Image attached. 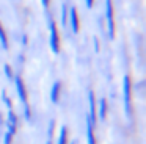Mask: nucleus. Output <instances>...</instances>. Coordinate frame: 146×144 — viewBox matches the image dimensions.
I'll use <instances>...</instances> for the list:
<instances>
[{"mask_svg": "<svg viewBox=\"0 0 146 144\" xmlns=\"http://www.w3.org/2000/svg\"><path fill=\"white\" fill-rule=\"evenodd\" d=\"M2 100H3L5 106H7L8 110H13V102H11L10 96L7 94V91H2Z\"/></svg>", "mask_w": 146, "mask_h": 144, "instance_id": "16", "label": "nucleus"}, {"mask_svg": "<svg viewBox=\"0 0 146 144\" xmlns=\"http://www.w3.org/2000/svg\"><path fill=\"white\" fill-rule=\"evenodd\" d=\"M86 5V8H93V5H94V0H83Z\"/></svg>", "mask_w": 146, "mask_h": 144, "instance_id": "20", "label": "nucleus"}, {"mask_svg": "<svg viewBox=\"0 0 146 144\" xmlns=\"http://www.w3.org/2000/svg\"><path fill=\"white\" fill-rule=\"evenodd\" d=\"M13 138H14V135H11L10 131H5L3 133V144H13Z\"/></svg>", "mask_w": 146, "mask_h": 144, "instance_id": "17", "label": "nucleus"}, {"mask_svg": "<svg viewBox=\"0 0 146 144\" xmlns=\"http://www.w3.org/2000/svg\"><path fill=\"white\" fill-rule=\"evenodd\" d=\"M68 25L71 27V31L74 34H77L80 31V19H79V13H77L76 6L68 8Z\"/></svg>", "mask_w": 146, "mask_h": 144, "instance_id": "4", "label": "nucleus"}, {"mask_svg": "<svg viewBox=\"0 0 146 144\" xmlns=\"http://www.w3.org/2000/svg\"><path fill=\"white\" fill-rule=\"evenodd\" d=\"M3 72H5V77L8 78L10 81H13V78H14V72H13V67H11L10 64H3Z\"/></svg>", "mask_w": 146, "mask_h": 144, "instance_id": "14", "label": "nucleus"}, {"mask_svg": "<svg viewBox=\"0 0 146 144\" xmlns=\"http://www.w3.org/2000/svg\"><path fill=\"white\" fill-rule=\"evenodd\" d=\"M96 106H98V103H96V96L93 91H88V113H86V116H88V119L94 124H98V113H96Z\"/></svg>", "mask_w": 146, "mask_h": 144, "instance_id": "7", "label": "nucleus"}, {"mask_svg": "<svg viewBox=\"0 0 146 144\" xmlns=\"http://www.w3.org/2000/svg\"><path fill=\"white\" fill-rule=\"evenodd\" d=\"M0 46H2V49L3 50H8V36H7V31H5V28L2 27V24H0Z\"/></svg>", "mask_w": 146, "mask_h": 144, "instance_id": "13", "label": "nucleus"}, {"mask_svg": "<svg viewBox=\"0 0 146 144\" xmlns=\"http://www.w3.org/2000/svg\"><path fill=\"white\" fill-rule=\"evenodd\" d=\"M49 47H50L54 55L60 53V33H58V25L52 17L49 19Z\"/></svg>", "mask_w": 146, "mask_h": 144, "instance_id": "3", "label": "nucleus"}, {"mask_svg": "<svg viewBox=\"0 0 146 144\" xmlns=\"http://www.w3.org/2000/svg\"><path fill=\"white\" fill-rule=\"evenodd\" d=\"M41 5L44 6L46 9H47V8H49V5H50V0H41Z\"/></svg>", "mask_w": 146, "mask_h": 144, "instance_id": "21", "label": "nucleus"}, {"mask_svg": "<svg viewBox=\"0 0 146 144\" xmlns=\"http://www.w3.org/2000/svg\"><path fill=\"white\" fill-rule=\"evenodd\" d=\"M13 81H14V86H16V92H17V97H19L21 103L27 105L29 103V96H27V88H25V83H24L22 77L21 75H14Z\"/></svg>", "mask_w": 146, "mask_h": 144, "instance_id": "5", "label": "nucleus"}, {"mask_svg": "<svg viewBox=\"0 0 146 144\" xmlns=\"http://www.w3.org/2000/svg\"><path fill=\"white\" fill-rule=\"evenodd\" d=\"M24 110H22V114H24V119H25L27 122L32 121V108H30V103H27V105H22Z\"/></svg>", "mask_w": 146, "mask_h": 144, "instance_id": "15", "label": "nucleus"}, {"mask_svg": "<svg viewBox=\"0 0 146 144\" xmlns=\"http://www.w3.org/2000/svg\"><path fill=\"white\" fill-rule=\"evenodd\" d=\"M93 46H94V52H99V39L94 36V39H93Z\"/></svg>", "mask_w": 146, "mask_h": 144, "instance_id": "19", "label": "nucleus"}, {"mask_svg": "<svg viewBox=\"0 0 146 144\" xmlns=\"http://www.w3.org/2000/svg\"><path fill=\"white\" fill-rule=\"evenodd\" d=\"M105 27H107L108 39H115V34H116V25H115L113 0H105Z\"/></svg>", "mask_w": 146, "mask_h": 144, "instance_id": "2", "label": "nucleus"}, {"mask_svg": "<svg viewBox=\"0 0 146 144\" xmlns=\"http://www.w3.org/2000/svg\"><path fill=\"white\" fill-rule=\"evenodd\" d=\"M96 113H98V121H105L108 113V103L105 97H101L98 102V106H96Z\"/></svg>", "mask_w": 146, "mask_h": 144, "instance_id": "9", "label": "nucleus"}, {"mask_svg": "<svg viewBox=\"0 0 146 144\" xmlns=\"http://www.w3.org/2000/svg\"><path fill=\"white\" fill-rule=\"evenodd\" d=\"M60 96H61V83L57 80V81H54V85L50 88V102L54 105H57L60 102Z\"/></svg>", "mask_w": 146, "mask_h": 144, "instance_id": "10", "label": "nucleus"}, {"mask_svg": "<svg viewBox=\"0 0 146 144\" xmlns=\"http://www.w3.org/2000/svg\"><path fill=\"white\" fill-rule=\"evenodd\" d=\"M123 105L126 116L130 119L132 116V80L129 75H124L123 78Z\"/></svg>", "mask_w": 146, "mask_h": 144, "instance_id": "1", "label": "nucleus"}, {"mask_svg": "<svg viewBox=\"0 0 146 144\" xmlns=\"http://www.w3.org/2000/svg\"><path fill=\"white\" fill-rule=\"evenodd\" d=\"M68 3H63L61 5V14H60V24L61 27H68Z\"/></svg>", "mask_w": 146, "mask_h": 144, "instance_id": "12", "label": "nucleus"}, {"mask_svg": "<svg viewBox=\"0 0 146 144\" xmlns=\"http://www.w3.org/2000/svg\"><path fill=\"white\" fill-rule=\"evenodd\" d=\"M27 42H29V38H27V34H24V36H22V44H24V46H27Z\"/></svg>", "mask_w": 146, "mask_h": 144, "instance_id": "23", "label": "nucleus"}, {"mask_svg": "<svg viewBox=\"0 0 146 144\" xmlns=\"http://www.w3.org/2000/svg\"><path fill=\"white\" fill-rule=\"evenodd\" d=\"M5 127H7V131H10L11 135L17 133V127H19V118L14 113V110H8V114L5 118Z\"/></svg>", "mask_w": 146, "mask_h": 144, "instance_id": "6", "label": "nucleus"}, {"mask_svg": "<svg viewBox=\"0 0 146 144\" xmlns=\"http://www.w3.org/2000/svg\"><path fill=\"white\" fill-rule=\"evenodd\" d=\"M5 125V119H3V116H2V113H0V128Z\"/></svg>", "mask_w": 146, "mask_h": 144, "instance_id": "22", "label": "nucleus"}, {"mask_svg": "<svg viewBox=\"0 0 146 144\" xmlns=\"http://www.w3.org/2000/svg\"><path fill=\"white\" fill-rule=\"evenodd\" d=\"M85 136H86V144H96V133H94V124L85 116Z\"/></svg>", "mask_w": 146, "mask_h": 144, "instance_id": "8", "label": "nucleus"}, {"mask_svg": "<svg viewBox=\"0 0 146 144\" xmlns=\"http://www.w3.org/2000/svg\"><path fill=\"white\" fill-rule=\"evenodd\" d=\"M55 144H69V131H68L66 125H61V127H60Z\"/></svg>", "mask_w": 146, "mask_h": 144, "instance_id": "11", "label": "nucleus"}, {"mask_svg": "<svg viewBox=\"0 0 146 144\" xmlns=\"http://www.w3.org/2000/svg\"><path fill=\"white\" fill-rule=\"evenodd\" d=\"M54 131H55V119H50V122H49V138L54 136Z\"/></svg>", "mask_w": 146, "mask_h": 144, "instance_id": "18", "label": "nucleus"}, {"mask_svg": "<svg viewBox=\"0 0 146 144\" xmlns=\"http://www.w3.org/2000/svg\"><path fill=\"white\" fill-rule=\"evenodd\" d=\"M46 144H54V141H52V138H49V139L46 141Z\"/></svg>", "mask_w": 146, "mask_h": 144, "instance_id": "24", "label": "nucleus"}]
</instances>
